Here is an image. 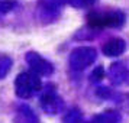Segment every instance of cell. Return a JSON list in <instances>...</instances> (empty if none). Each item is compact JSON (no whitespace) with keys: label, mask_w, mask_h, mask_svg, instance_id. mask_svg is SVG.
I'll use <instances>...</instances> for the list:
<instances>
[{"label":"cell","mask_w":129,"mask_h":123,"mask_svg":"<svg viewBox=\"0 0 129 123\" xmlns=\"http://www.w3.org/2000/svg\"><path fill=\"white\" fill-rule=\"evenodd\" d=\"M28 61L29 64L34 67V70H36L41 74H51L52 72V65L44 58H41L38 54H29L28 55Z\"/></svg>","instance_id":"5b68a950"},{"label":"cell","mask_w":129,"mask_h":123,"mask_svg":"<svg viewBox=\"0 0 129 123\" xmlns=\"http://www.w3.org/2000/svg\"><path fill=\"white\" fill-rule=\"evenodd\" d=\"M105 78V70H103V67H97V68H94V71L91 72V80L94 81H100V80H103Z\"/></svg>","instance_id":"9c48e42d"},{"label":"cell","mask_w":129,"mask_h":123,"mask_svg":"<svg viewBox=\"0 0 129 123\" xmlns=\"http://www.w3.org/2000/svg\"><path fill=\"white\" fill-rule=\"evenodd\" d=\"M41 81L32 74H22L18 78V93L22 97H29L30 94L39 90Z\"/></svg>","instance_id":"3957f363"},{"label":"cell","mask_w":129,"mask_h":123,"mask_svg":"<svg viewBox=\"0 0 129 123\" xmlns=\"http://www.w3.org/2000/svg\"><path fill=\"white\" fill-rule=\"evenodd\" d=\"M96 0H70V3L76 7H88L91 6Z\"/></svg>","instance_id":"30bf717a"},{"label":"cell","mask_w":129,"mask_h":123,"mask_svg":"<svg viewBox=\"0 0 129 123\" xmlns=\"http://www.w3.org/2000/svg\"><path fill=\"white\" fill-rule=\"evenodd\" d=\"M42 107L49 113H55L61 107V100L57 99L54 94H47L42 97Z\"/></svg>","instance_id":"52a82bcc"},{"label":"cell","mask_w":129,"mask_h":123,"mask_svg":"<svg viewBox=\"0 0 129 123\" xmlns=\"http://www.w3.org/2000/svg\"><path fill=\"white\" fill-rule=\"evenodd\" d=\"M96 49L90 47H80L74 49L70 55V64L74 70H84L91 65L96 59Z\"/></svg>","instance_id":"7a4b0ae2"},{"label":"cell","mask_w":129,"mask_h":123,"mask_svg":"<svg viewBox=\"0 0 129 123\" xmlns=\"http://www.w3.org/2000/svg\"><path fill=\"white\" fill-rule=\"evenodd\" d=\"M87 22L91 28H119L125 22V15L122 12H91Z\"/></svg>","instance_id":"6da1fadb"},{"label":"cell","mask_w":129,"mask_h":123,"mask_svg":"<svg viewBox=\"0 0 129 123\" xmlns=\"http://www.w3.org/2000/svg\"><path fill=\"white\" fill-rule=\"evenodd\" d=\"M128 75V71L125 68V65L122 62H115L110 65V70H109V77L113 84H122L125 81V78Z\"/></svg>","instance_id":"8992f818"},{"label":"cell","mask_w":129,"mask_h":123,"mask_svg":"<svg viewBox=\"0 0 129 123\" xmlns=\"http://www.w3.org/2000/svg\"><path fill=\"white\" fill-rule=\"evenodd\" d=\"M97 94H99V96H102V97H107V96H109V88H99V90H97Z\"/></svg>","instance_id":"7c38bea8"},{"label":"cell","mask_w":129,"mask_h":123,"mask_svg":"<svg viewBox=\"0 0 129 123\" xmlns=\"http://www.w3.org/2000/svg\"><path fill=\"white\" fill-rule=\"evenodd\" d=\"M120 122V114L115 110H106L94 117L93 123H119Z\"/></svg>","instance_id":"ba28073f"},{"label":"cell","mask_w":129,"mask_h":123,"mask_svg":"<svg viewBox=\"0 0 129 123\" xmlns=\"http://www.w3.org/2000/svg\"><path fill=\"white\" fill-rule=\"evenodd\" d=\"M125 48H126V44H125L123 39H120V38H112V39H109L103 45L102 49H103V54L107 55V57H117V55L123 54Z\"/></svg>","instance_id":"277c9868"},{"label":"cell","mask_w":129,"mask_h":123,"mask_svg":"<svg viewBox=\"0 0 129 123\" xmlns=\"http://www.w3.org/2000/svg\"><path fill=\"white\" fill-rule=\"evenodd\" d=\"M64 120L65 122H68V123H78L80 120H81V114H80L77 110H74V111H71Z\"/></svg>","instance_id":"8fae6325"}]
</instances>
